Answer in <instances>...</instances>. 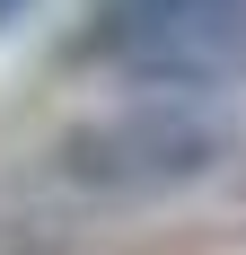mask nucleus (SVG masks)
I'll list each match as a JSON object with an SVG mask.
<instances>
[{
  "mask_svg": "<svg viewBox=\"0 0 246 255\" xmlns=\"http://www.w3.org/2000/svg\"><path fill=\"white\" fill-rule=\"evenodd\" d=\"M238 115L211 97H132L106 115H79L62 141L44 150L53 185H71L88 203H167L194 194L238 158Z\"/></svg>",
  "mask_w": 246,
  "mask_h": 255,
  "instance_id": "nucleus-1",
  "label": "nucleus"
},
{
  "mask_svg": "<svg viewBox=\"0 0 246 255\" xmlns=\"http://www.w3.org/2000/svg\"><path fill=\"white\" fill-rule=\"evenodd\" d=\"M79 62L141 88H220L246 71V0H97Z\"/></svg>",
  "mask_w": 246,
  "mask_h": 255,
  "instance_id": "nucleus-2",
  "label": "nucleus"
},
{
  "mask_svg": "<svg viewBox=\"0 0 246 255\" xmlns=\"http://www.w3.org/2000/svg\"><path fill=\"white\" fill-rule=\"evenodd\" d=\"M26 9H35V0H0V35H9V26H18Z\"/></svg>",
  "mask_w": 246,
  "mask_h": 255,
  "instance_id": "nucleus-3",
  "label": "nucleus"
}]
</instances>
